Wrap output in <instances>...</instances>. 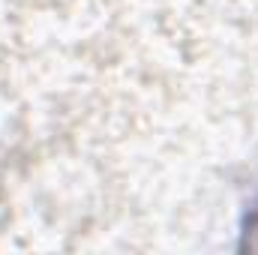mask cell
<instances>
[{"instance_id": "obj_1", "label": "cell", "mask_w": 258, "mask_h": 255, "mask_svg": "<svg viewBox=\"0 0 258 255\" xmlns=\"http://www.w3.org/2000/svg\"><path fill=\"white\" fill-rule=\"evenodd\" d=\"M249 231H258V204L252 210V216H249Z\"/></svg>"}]
</instances>
